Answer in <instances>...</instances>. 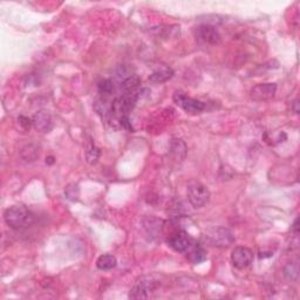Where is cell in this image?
<instances>
[{
    "label": "cell",
    "mask_w": 300,
    "mask_h": 300,
    "mask_svg": "<svg viewBox=\"0 0 300 300\" xmlns=\"http://www.w3.org/2000/svg\"><path fill=\"white\" fill-rule=\"evenodd\" d=\"M4 220L12 229L22 230L33 224L34 215L22 205H13L5 211Z\"/></svg>",
    "instance_id": "1"
},
{
    "label": "cell",
    "mask_w": 300,
    "mask_h": 300,
    "mask_svg": "<svg viewBox=\"0 0 300 300\" xmlns=\"http://www.w3.org/2000/svg\"><path fill=\"white\" fill-rule=\"evenodd\" d=\"M188 200L194 208L200 209L205 207L210 201V191L200 182H190L187 188Z\"/></svg>",
    "instance_id": "2"
},
{
    "label": "cell",
    "mask_w": 300,
    "mask_h": 300,
    "mask_svg": "<svg viewBox=\"0 0 300 300\" xmlns=\"http://www.w3.org/2000/svg\"><path fill=\"white\" fill-rule=\"evenodd\" d=\"M205 238L210 245L216 247H229L234 243V236L226 227H214L205 233Z\"/></svg>",
    "instance_id": "3"
},
{
    "label": "cell",
    "mask_w": 300,
    "mask_h": 300,
    "mask_svg": "<svg viewBox=\"0 0 300 300\" xmlns=\"http://www.w3.org/2000/svg\"><path fill=\"white\" fill-rule=\"evenodd\" d=\"M157 286V280L150 276H143L136 280L129 292L130 299H147Z\"/></svg>",
    "instance_id": "4"
},
{
    "label": "cell",
    "mask_w": 300,
    "mask_h": 300,
    "mask_svg": "<svg viewBox=\"0 0 300 300\" xmlns=\"http://www.w3.org/2000/svg\"><path fill=\"white\" fill-rule=\"evenodd\" d=\"M174 102L177 104L178 107H181L185 113L191 114V115H196V114H201L205 109V104L202 101L197 99H192V97L188 96L187 94L177 90L174 94Z\"/></svg>",
    "instance_id": "5"
},
{
    "label": "cell",
    "mask_w": 300,
    "mask_h": 300,
    "mask_svg": "<svg viewBox=\"0 0 300 300\" xmlns=\"http://www.w3.org/2000/svg\"><path fill=\"white\" fill-rule=\"evenodd\" d=\"M253 253L249 247L237 246L231 253V263L236 269L243 270L252 263Z\"/></svg>",
    "instance_id": "6"
},
{
    "label": "cell",
    "mask_w": 300,
    "mask_h": 300,
    "mask_svg": "<svg viewBox=\"0 0 300 300\" xmlns=\"http://www.w3.org/2000/svg\"><path fill=\"white\" fill-rule=\"evenodd\" d=\"M192 244L194 239L185 231H178L168 238V245L177 252H187Z\"/></svg>",
    "instance_id": "7"
},
{
    "label": "cell",
    "mask_w": 300,
    "mask_h": 300,
    "mask_svg": "<svg viewBox=\"0 0 300 300\" xmlns=\"http://www.w3.org/2000/svg\"><path fill=\"white\" fill-rule=\"evenodd\" d=\"M277 92V84L276 83H258L256 84L252 89H251L250 95L251 99L254 101H267L272 99Z\"/></svg>",
    "instance_id": "8"
},
{
    "label": "cell",
    "mask_w": 300,
    "mask_h": 300,
    "mask_svg": "<svg viewBox=\"0 0 300 300\" xmlns=\"http://www.w3.org/2000/svg\"><path fill=\"white\" fill-rule=\"evenodd\" d=\"M197 37L200 40L209 45H218L221 44L222 40L220 32L217 31L216 27L209 24L201 25L197 28Z\"/></svg>",
    "instance_id": "9"
},
{
    "label": "cell",
    "mask_w": 300,
    "mask_h": 300,
    "mask_svg": "<svg viewBox=\"0 0 300 300\" xmlns=\"http://www.w3.org/2000/svg\"><path fill=\"white\" fill-rule=\"evenodd\" d=\"M32 122H33L35 128L42 133H48L52 129V126H53L52 117L46 112H39L38 114H35Z\"/></svg>",
    "instance_id": "10"
},
{
    "label": "cell",
    "mask_w": 300,
    "mask_h": 300,
    "mask_svg": "<svg viewBox=\"0 0 300 300\" xmlns=\"http://www.w3.org/2000/svg\"><path fill=\"white\" fill-rule=\"evenodd\" d=\"M163 221L156 217H147L143 220V226L151 237H157L162 233Z\"/></svg>",
    "instance_id": "11"
},
{
    "label": "cell",
    "mask_w": 300,
    "mask_h": 300,
    "mask_svg": "<svg viewBox=\"0 0 300 300\" xmlns=\"http://www.w3.org/2000/svg\"><path fill=\"white\" fill-rule=\"evenodd\" d=\"M172 75H174V71H172L170 67L162 66L150 75L149 81L152 83H163L165 82V81L170 80Z\"/></svg>",
    "instance_id": "12"
},
{
    "label": "cell",
    "mask_w": 300,
    "mask_h": 300,
    "mask_svg": "<svg viewBox=\"0 0 300 300\" xmlns=\"http://www.w3.org/2000/svg\"><path fill=\"white\" fill-rule=\"evenodd\" d=\"M187 254V258L192 264H201L207 259V252L203 247L197 245V244H192V246L189 249Z\"/></svg>",
    "instance_id": "13"
},
{
    "label": "cell",
    "mask_w": 300,
    "mask_h": 300,
    "mask_svg": "<svg viewBox=\"0 0 300 300\" xmlns=\"http://www.w3.org/2000/svg\"><path fill=\"white\" fill-rule=\"evenodd\" d=\"M187 146L185 143L179 139L172 140L170 143V152L176 161H183L187 156Z\"/></svg>",
    "instance_id": "14"
},
{
    "label": "cell",
    "mask_w": 300,
    "mask_h": 300,
    "mask_svg": "<svg viewBox=\"0 0 300 300\" xmlns=\"http://www.w3.org/2000/svg\"><path fill=\"white\" fill-rule=\"evenodd\" d=\"M117 265V260L113 254H102L96 260L97 269L101 271H109Z\"/></svg>",
    "instance_id": "15"
},
{
    "label": "cell",
    "mask_w": 300,
    "mask_h": 300,
    "mask_svg": "<svg viewBox=\"0 0 300 300\" xmlns=\"http://www.w3.org/2000/svg\"><path fill=\"white\" fill-rule=\"evenodd\" d=\"M140 84H141V80H140V77L138 76V75L133 74V75H129L127 79L122 80L121 89L125 92V94L134 93L138 90Z\"/></svg>",
    "instance_id": "16"
},
{
    "label": "cell",
    "mask_w": 300,
    "mask_h": 300,
    "mask_svg": "<svg viewBox=\"0 0 300 300\" xmlns=\"http://www.w3.org/2000/svg\"><path fill=\"white\" fill-rule=\"evenodd\" d=\"M283 275L286 279L290 280V282H296V280L298 279V276H299L298 264H297L296 262L289 263L288 265L283 269Z\"/></svg>",
    "instance_id": "17"
},
{
    "label": "cell",
    "mask_w": 300,
    "mask_h": 300,
    "mask_svg": "<svg viewBox=\"0 0 300 300\" xmlns=\"http://www.w3.org/2000/svg\"><path fill=\"white\" fill-rule=\"evenodd\" d=\"M99 157H100V149L94 145H90L89 147H88V149L86 151L87 162L90 163V164H94V163L97 162Z\"/></svg>",
    "instance_id": "18"
},
{
    "label": "cell",
    "mask_w": 300,
    "mask_h": 300,
    "mask_svg": "<svg viewBox=\"0 0 300 300\" xmlns=\"http://www.w3.org/2000/svg\"><path fill=\"white\" fill-rule=\"evenodd\" d=\"M65 195H66L68 200L77 201V198H79V195H80V190H79V187H77V184L73 183L68 185L66 190H65Z\"/></svg>",
    "instance_id": "19"
},
{
    "label": "cell",
    "mask_w": 300,
    "mask_h": 300,
    "mask_svg": "<svg viewBox=\"0 0 300 300\" xmlns=\"http://www.w3.org/2000/svg\"><path fill=\"white\" fill-rule=\"evenodd\" d=\"M99 90L102 94H107V95H109V94H112V92L114 90V84L112 80H102L99 82Z\"/></svg>",
    "instance_id": "20"
},
{
    "label": "cell",
    "mask_w": 300,
    "mask_h": 300,
    "mask_svg": "<svg viewBox=\"0 0 300 300\" xmlns=\"http://www.w3.org/2000/svg\"><path fill=\"white\" fill-rule=\"evenodd\" d=\"M298 222H299V220H298V218H297V220L295 221V223H293V225H292V230L295 231L296 233H298V232H299V225H298Z\"/></svg>",
    "instance_id": "21"
},
{
    "label": "cell",
    "mask_w": 300,
    "mask_h": 300,
    "mask_svg": "<svg viewBox=\"0 0 300 300\" xmlns=\"http://www.w3.org/2000/svg\"><path fill=\"white\" fill-rule=\"evenodd\" d=\"M293 112H295L296 114H298L299 113V101L298 100H296L295 102H293Z\"/></svg>",
    "instance_id": "22"
}]
</instances>
